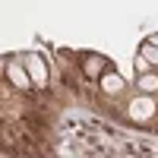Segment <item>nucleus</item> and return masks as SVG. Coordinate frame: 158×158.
Returning <instances> with one entry per match:
<instances>
[{"label": "nucleus", "mask_w": 158, "mask_h": 158, "mask_svg": "<svg viewBox=\"0 0 158 158\" xmlns=\"http://www.w3.org/2000/svg\"><path fill=\"white\" fill-rule=\"evenodd\" d=\"M139 57H142V60H146L149 67H152V70L158 73V48H155V44L142 41V44H139Z\"/></svg>", "instance_id": "obj_7"}, {"label": "nucleus", "mask_w": 158, "mask_h": 158, "mask_svg": "<svg viewBox=\"0 0 158 158\" xmlns=\"http://www.w3.org/2000/svg\"><path fill=\"white\" fill-rule=\"evenodd\" d=\"M98 89H101V95H108V98H117L120 92L127 89V82H123V76L117 73L114 67H108L104 70V76L98 79Z\"/></svg>", "instance_id": "obj_3"}, {"label": "nucleus", "mask_w": 158, "mask_h": 158, "mask_svg": "<svg viewBox=\"0 0 158 158\" xmlns=\"http://www.w3.org/2000/svg\"><path fill=\"white\" fill-rule=\"evenodd\" d=\"M146 41H149V44H155V48H158V35H152V38H146Z\"/></svg>", "instance_id": "obj_9"}, {"label": "nucleus", "mask_w": 158, "mask_h": 158, "mask_svg": "<svg viewBox=\"0 0 158 158\" xmlns=\"http://www.w3.org/2000/svg\"><path fill=\"white\" fill-rule=\"evenodd\" d=\"M22 63H25V70H29V76H32V85H35V89H44L48 79H51L48 60H44L41 54H29V57H22Z\"/></svg>", "instance_id": "obj_1"}, {"label": "nucleus", "mask_w": 158, "mask_h": 158, "mask_svg": "<svg viewBox=\"0 0 158 158\" xmlns=\"http://www.w3.org/2000/svg\"><path fill=\"white\" fill-rule=\"evenodd\" d=\"M152 114H155V101H152V95H139V98L130 101V117H133V120L146 123Z\"/></svg>", "instance_id": "obj_5"}, {"label": "nucleus", "mask_w": 158, "mask_h": 158, "mask_svg": "<svg viewBox=\"0 0 158 158\" xmlns=\"http://www.w3.org/2000/svg\"><path fill=\"white\" fill-rule=\"evenodd\" d=\"M108 67H111V60L101 57V54H85L82 57V73H85V79H92V82H98Z\"/></svg>", "instance_id": "obj_4"}, {"label": "nucleus", "mask_w": 158, "mask_h": 158, "mask_svg": "<svg viewBox=\"0 0 158 158\" xmlns=\"http://www.w3.org/2000/svg\"><path fill=\"white\" fill-rule=\"evenodd\" d=\"M136 89H139V95H155V92H158V73L139 76L136 79Z\"/></svg>", "instance_id": "obj_6"}, {"label": "nucleus", "mask_w": 158, "mask_h": 158, "mask_svg": "<svg viewBox=\"0 0 158 158\" xmlns=\"http://www.w3.org/2000/svg\"><path fill=\"white\" fill-rule=\"evenodd\" d=\"M6 79H10L19 92H29V89H32V76H29V70H25L22 57H10V60H6Z\"/></svg>", "instance_id": "obj_2"}, {"label": "nucleus", "mask_w": 158, "mask_h": 158, "mask_svg": "<svg viewBox=\"0 0 158 158\" xmlns=\"http://www.w3.org/2000/svg\"><path fill=\"white\" fill-rule=\"evenodd\" d=\"M136 73H139V76H146V73H155V70H152L149 63H146V60H142V57L136 54Z\"/></svg>", "instance_id": "obj_8"}]
</instances>
